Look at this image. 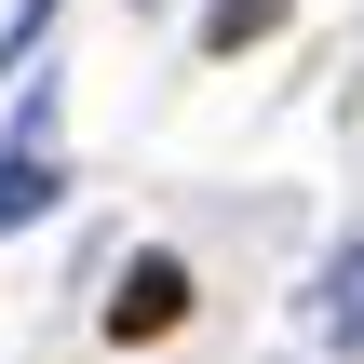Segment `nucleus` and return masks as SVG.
Masks as SVG:
<instances>
[{"label":"nucleus","instance_id":"f03ea898","mask_svg":"<svg viewBox=\"0 0 364 364\" xmlns=\"http://www.w3.org/2000/svg\"><path fill=\"white\" fill-rule=\"evenodd\" d=\"M176 324H189V257H135L122 297H108V338L149 351V338H176Z\"/></svg>","mask_w":364,"mask_h":364},{"label":"nucleus","instance_id":"20e7f679","mask_svg":"<svg viewBox=\"0 0 364 364\" xmlns=\"http://www.w3.org/2000/svg\"><path fill=\"white\" fill-rule=\"evenodd\" d=\"M284 14H297V0H216V14H203V54H257Z\"/></svg>","mask_w":364,"mask_h":364},{"label":"nucleus","instance_id":"f257e3e1","mask_svg":"<svg viewBox=\"0 0 364 364\" xmlns=\"http://www.w3.org/2000/svg\"><path fill=\"white\" fill-rule=\"evenodd\" d=\"M54 203H68V176H54V95H27L14 108V149H0V243L27 216H54Z\"/></svg>","mask_w":364,"mask_h":364},{"label":"nucleus","instance_id":"7ed1b4c3","mask_svg":"<svg viewBox=\"0 0 364 364\" xmlns=\"http://www.w3.org/2000/svg\"><path fill=\"white\" fill-rule=\"evenodd\" d=\"M311 338H324L338 364H364V243L324 257V284H311Z\"/></svg>","mask_w":364,"mask_h":364}]
</instances>
